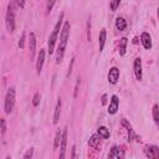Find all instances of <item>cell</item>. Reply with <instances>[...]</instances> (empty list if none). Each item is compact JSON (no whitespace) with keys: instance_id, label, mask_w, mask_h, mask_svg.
<instances>
[{"instance_id":"1","label":"cell","mask_w":159,"mask_h":159,"mask_svg":"<svg viewBox=\"0 0 159 159\" xmlns=\"http://www.w3.org/2000/svg\"><path fill=\"white\" fill-rule=\"evenodd\" d=\"M70 30H71L70 21H65L63 25H62L61 32H60V42H58V46H57V50H56V63L57 65H60L63 60L66 46H67V42H68V37H70Z\"/></svg>"},{"instance_id":"2","label":"cell","mask_w":159,"mask_h":159,"mask_svg":"<svg viewBox=\"0 0 159 159\" xmlns=\"http://www.w3.org/2000/svg\"><path fill=\"white\" fill-rule=\"evenodd\" d=\"M63 17H65V14L61 12L60 17H58V20H57V22H56V25H55V27L52 30V32L48 36V42H47V52H48V55H52L53 51H55V46H56V42L58 40V34H60V30L62 29V25H63L62 24L63 22Z\"/></svg>"},{"instance_id":"3","label":"cell","mask_w":159,"mask_h":159,"mask_svg":"<svg viewBox=\"0 0 159 159\" xmlns=\"http://www.w3.org/2000/svg\"><path fill=\"white\" fill-rule=\"evenodd\" d=\"M16 7L17 4L16 1H10L6 9V15H5V25H6V30L7 32L12 34L15 31V15H16Z\"/></svg>"},{"instance_id":"4","label":"cell","mask_w":159,"mask_h":159,"mask_svg":"<svg viewBox=\"0 0 159 159\" xmlns=\"http://www.w3.org/2000/svg\"><path fill=\"white\" fill-rule=\"evenodd\" d=\"M15 98H16V91L15 87H10L6 92L5 99H4V111L6 114H10L12 112V108L15 106Z\"/></svg>"},{"instance_id":"5","label":"cell","mask_w":159,"mask_h":159,"mask_svg":"<svg viewBox=\"0 0 159 159\" xmlns=\"http://www.w3.org/2000/svg\"><path fill=\"white\" fill-rule=\"evenodd\" d=\"M120 123H122V125L127 129V133H128V142H129V143H132V142H134V140H135V142H139V140H140V138L137 135V133L134 132V129L132 128L130 123H129L127 119L123 118V119L120 120Z\"/></svg>"},{"instance_id":"6","label":"cell","mask_w":159,"mask_h":159,"mask_svg":"<svg viewBox=\"0 0 159 159\" xmlns=\"http://www.w3.org/2000/svg\"><path fill=\"white\" fill-rule=\"evenodd\" d=\"M133 72L134 76L138 81H142L143 78V66H142V58L140 57H135L134 62H133Z\"/></svg>"},{"instance_id":"7","label":"cell","mask_w":159,"mask_h":159,"mask_svg":"<svg viewBox=\"0 0 159 159\" xmlns=\"http://www.w3.org/2000/svg\"><path fill=\"white\" fill-rule=\"evenodd\" d=\"M67 133H68V128L65 127L62 130V139H61V144H60V159L66 157V147H67Z\"/></svg>"},{"instance_id":"8","label":"cell","mask_w":159,"mask_h":159,"mask_svg":"<svg viewBox=\"0 0 159 159\" xmlns=\"http://www.w3.org/2000/svg\"><path fill=\"white\" fill-rule=\"evenodd\" d=\"M144 154L152 159H159V147L157 145H147L144 149Z\"/></svg>"},{"instance_id":"9","label":"cell","mask_w":159,"mask_h":159,"mask_svg":"<svg viewBox=\"0 0 159 159\" xmlns=\"http://www.w3.org/2000/svg\"><path fill=\"white\" fill-rule=\"evenodd\" d=\"M119 109V98L117 94H113L112 98H111V102H109V106H108V113L109 114H116Z\"/></svg>"},{"instance_id":"10","label":"cell","mask_w":159,"mask_h":159,"mask_svg":"<svg viewBox=\"0 0 159 159\" xmlns=\"http://www.w3.org/2000/svg\"><path fill=\"white\" fill-rule=\"evenodd\" d=\"M118 80H119V68L113 66L108 71V82L111 84H116L118 82Z\"/></svg>"},{"instance_id":"11","label":"cell","mask_w":159,"mask_h":159,"mask_svg":"<svg viewBox=\"0 0 159 159\" xmlns=\"http://www.w3.org/2000/svg\"><path fill=\"white\" fill-rule=\"evenodd\" d=\"M45 57H46V52H45V48H41L39 55H37V60H36V73L40 75L41 71H42V66H43V62H45Z\"/></svg>"},{"instance_id":"12","label":"cell","mask_w":159,"mask_h":159,"mask_svg":"<svg viewBox=\"0 0 159 159\" xmlns=\"http://www.w3.org/2000/svg\"><path fill=\"white\" fill-rule=\"evenodd\" d=\"M140 42H142V45H143V47L145 50H150L152 48L153 43H152V36L149 35V32L144 31V32L140 34Z\"/></svg>"},{"instance_id":"13","label":"cell","mask_w":159,"mask_h":159,"mask_svg":"<svg viewBox=\"0 0 159 159\" xmlns=\"http://www.w3.org/2000/svg\"><path fill=\"white\" fill-rule=\"evenodd\" d=\"M29 50H30V60H32L36 53V36L34 32H30L29 36Z\"/></svg>"},{"instance_id":"14","label":"cell","mask_w":159,"mask_h":159,"mask_svg":"<svg viewBox=\"0 0 159 159\" xmlns=\"http://www.w3.org/2000/svg\"><path fill=\"white\" fill-rule=\"evenodd\" d=\"M61 108H62V101H61V98L58 97V98H57L56 107H55V111H53V119H52V123H53V124H57V123H58V120H60Z\"/></svg>"},{"instance_id":"15","label":"cell","mask_w":159,"mask_h":159,"mask_svg":"<svg viewBox=\"0 0 159 159\" xmlns=\"http://www.w3.org/2000/svg\"><path fill=\"white\" fill-rule=\"evenodd\" d=\"M108 157L109 158H123L124 157V152H123V149L118 148L117 145H113L111 152H109V154H108Z\"/></svg>"},{"instance_id":"16","label":"cell","mask_w":159,"mask_h":159,"mask_svg":"<svg viewBox=\"0 0 159 159\" xmlns=\"http://www.w3.org/2000/svg\"><path fill=\"white\" fill-rule=\"evenodd\" d=\"M106 40H107V31L106 29H102L98 36V43H99V51H103L104 45H106Z\"/></svg>"},{"instance_id":"17","label":"cell","mask_w":159,"mask_h":159,"mask_svg":"<svg viewBox=\"0 0 159 159\" xmlns=\"http://www.w3.org/2000/svg\"><path fill=\"white\" fill-rule=\"evenodd\" d=\"M116 27H117V30H119V31H123V30H125V27H127V20L124 19V17H122V16H118L117 19H116Z\"/></svg>"},{"instance_id":"18","label":"cell","mask_w":159,"mask_h":159,"mask_svg":"<svg viewBox=\"0 0 159 159\" xmlns=\"http://www.w3.org/2000/svg\"><path fill=\"white\" fill-rule=\"evenodd\" d=\"M152 117H153V120H154V123L157 124V127L159 129V106L157 103L152 108Z\"/></svg>"},{"instance_id":"19","label":"cell","mask_w":159,"mask_h":159,"mask_svg":"<svg viewBox=\"0 0 159 159\" xmlns=\"http://www.w3.org/2000/svg\"><path fill=\"white\" fill-rule=\"evenodd\" d=\"M127 45H128L127 37H120V40H119V55H120V56H124V55H125Z\"/></svg>"},{"instance_id":"20","label":"cell","mask_w":159,"mask_h":159,"mask_svg":"<svg viewBox=\"0 0 159 159\" xmlns=\"http://www.w3.org/2000/svg\"><path fill=\"white\" fill-rule=\"evenodd\" d=\"M97 132H98V134H99L103 139H108V138H109V129H108L107 127L101 125V127L97 129Z\"/></svg>"},{"instance_id":"21","label":"cell","mask_w":159,"mask_h":159,"mask_svg":"<svg viewBox=\"0 0 159 159\" xmlns=\"http://www.w3.org/2000/svg\"><path fill=\"white\" fill-rule=\"evenodd\" d=\"M99 138H101V135L98 134V132L97 133H94V134H92L91 135V138H89V140H88V145L89 147H96L97 144H98V142H99Z\"/></svg>"},{"instance_id":"22","label":"cell","mask_w":159,"mask_h":159,"mask_svg":"<svg viewBox=\"0 0 159 159\" xmlns=\"http://www.w3.org/2000/svg\"><path fill=\"white\" fill-rule=\"evenodd\" d=\"M61 139H62V132L58 129L55 134V140H53V149H57L61 144Z\"/></svg>"},{"instance_id":"23","label":"cell","mask_w":159,"mask_h":159,"mask_svg":"<svg viewBox=\"0 0 159 159\" xmlns=\"http://www.w3.org/2000/svg\"><path fill=\"white\" fill-rule=\"evenodd\" d=\"M40 102H41V94L39 92H36L32 97V106L34 107H39L40 106Z\"/></svg>"},{"instance_id":"24","label":"cell","mask_w":159,"mask_h":159,"mask_svg":"<svg viewBox=\"0 0 159 159\" xmlns=\"http://www.w3.org/2000/svg\"><path fill=\"white\" fill-rule=\"evenodd\" d=\"M55 4H56V0H47V2H46V12L47 14H50L52 11Z\"/></svg>"},{"instance_id":"25","label":"cell","mask_w":159,"mask_h":159,"mask_svg":"<svg viewBox=\"0 0 159 159\" xmlns=\"http://www.w3.org/2000/svg\"><path fill=\"white\" fill-rule=\"evenodd\" d=\"M119 4H120V0H111V2H109L111 10H112V11H116V10L118 9Z\"/></svg>"},{"instance_id":"26","label":"cell","mask_w":159,"mask_h":159,"mask_svg":"<svg viewBox=\"0 0 159 159\" xmlns=\"http://www.w3.org/2000/svg\"><path fill=\"white\" fill-rule=\"evenodd\" d=\"M25 39H26V34L22 32V34H21V37H20V40H19V47H20V48H24V46H25Z\"/></svg>"},{"instance_id":"27","label":"cell","mask_w":159,"mask_h":159,"mask_svg":"<svg viewBox=\"0 0 159 159\" xmlns=\"http://www.w3.org/2000/svg\"><path fill=\"white\" fill-rule=\"evenodd\" d=\"M32 155H34V148L31 147V148L27 149L26 153L24 154V159H30V158H32Z\"/></svg>"},{"instance_id":"28","label":"cell","mask_w":159,"mask_h":159,"mask_svg":"<svg viewBox=\"0 0 159 159\" xmlns=\"http://www.w3.org/2000/svg\"><path fill=\"white\" fill-rule=\"evenodd\" d=\"M80 83H81V78L80 76L77 77V82H76V86H75V93H73V97H77V93H78V87H80Z\"/></svg>"},{"instance_id":"29","label":"cell","mask_w":159,"mask_h":159,"mask_svg":"<svg viewBox=\"0 0 159 159\" xmlns=\"http://www.w3.org/2000/svg\"><path fill=\"white\" fill-rule=\"evenodd\" d=\"M6 132V123H5V118H1V137H4Z\"/></svg>"},{"instance_id":"30","label":"cell","mask_w":159,"mask_h":159,"mask_svg":"<svg viewBox=\"0 0 159 159\" xmlns=\"http://www.w3.org/2000/svg\"><path fill=\"white\" fill-rule=\"evenodd\" d=\"M15 1H16L17 6H19L20 9H24V7H25V2H26V0H15Z\"/></svg>"},{"instance_id":"31","label":"cell","mask_w":159,"mask_h":159,"mask_svg":"<svg viewBox=\"0 0 159 159\" xmlns=\"http://www.w3.org/2000/svg\"><path fill=\"white\" fill-rule=\"evenodd\" d=\"M73 62H75V57L71 60V65L68 66V72H67V77L71 75V72H72V66H73Z\"/></svg>"},{"instance_id":"32","label":"cell","mask_w":159,"mask_h":159,"mask_svg":"<svg viewBox=\"0 0 159 159\" xmlns=\"http://www.w3.org/2000/svg\"><path fill=\"white\" fill-rule=\"evenodd\" d=\"M76 145H72V154H71V158H76Z\"/></svg>"},{"instance_id":"33","label":"cell","mask_w":159,"mask_h":159,"mask_svg":"<svg viewBox=\"0 0 159 159\" xmlns=\"http://www.w3.org/2000/svg\"><path fill=\"white\" fill-rule=\"evenodd\" d=\"M106 103H107V94H103V96H102V104L104 106Z\"/></svg>"},{"instance_id":"34","label":"cell","mask_w":159,"mask_h":159,"mask_svg":"<svg viewBox=\"0 0 159 159\" xmlns=\"http://www.w3.org/2000/svg\"><path fill=\"white\" fill-rule=\"evenodd\" d=\"M157 16H158V22H159V7L157 9Z\"/></svg>"}]
</instances>
